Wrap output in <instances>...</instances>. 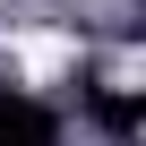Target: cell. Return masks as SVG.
<instances>
[{"mask_svg":"<svg viewBox=\"0 0 146 146\" xmlns=\"http://www.w3.org/2000/svg\"><path fill=\"white\" fill-rule=\"evenodd\" d=\"M17 60H26V78H60V69H69V43H60V35H35Z\"/></svg>","mask_w":146,"mask_h":146,"instance_id":"1","label":"cell"}]
</instances>
